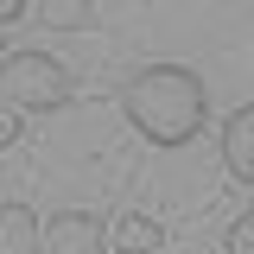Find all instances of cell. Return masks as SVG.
<instances>
[{"mask_svg": "<svg viewBox=\"0 0 254 254\" xmlns=\"http://www.w3.org/2000/svg\"><path fill=\"white\" fill-rule=\"evenodd\" d=\"M121 115L146 146H185L210 115V89L185 64H146L121 83Z\"/></svg>", "mask_w": 254, "mask_h": 254, "instance_id": "obj_1", "label": "cell"}, {"mask_svg": "<svg viewBox=\"0 0 254 254\" xmlns=\"http://www.w3.org/2000/svg\"><path fill=\"white\" fill-rule=\"evenodd\" d=\"M70 70L58 58H45V51H6L0 64V102L6 108H32V115H45V108H64L70 102Z\"/></svg>", "mask_w": 254, "mask_h": 254, "instance_id": "obj_2", "label": "cell"}, {"mask_svg": "<svg viewBox=\"0 0 254 254\" xmlns=\"http://www.w3.org/2000/svg\"><path fill=\"white\" fill-rule=\"evenodd\" d=\"M45 254H108V222L89 210H58L45 222Z\"/></svg>", "mask_w": 254, "mask_h": 254, "instance_id": "obj_3", "label": "cell"}, {"mask_svg": "<svg viewBox=\"0 0 254 254\" xmlns=\"http://www.w3.org/2000/svg\"><path fill=\"white\" fill-rule=\"evenodd\" d=\"M222 165L235 185L254 190V102H242L229 121H222Z\"/></svg>", "mask_w": 254, "mask_h": 254, "instance_id": "obj_4", "label": "cell"}, {"mask_svg": "<svg viewBox=\"0 0 254 254\" xmlns=\"http://www.w3.org/2000/svg\"><path fill=\"white\" fill-rule=\"evenodd\" d=\"M45 248V222L26 203H0V254H38Z\"/></svg>", "mask_w": 254, "mask_h": 254, "instance_id": "obj_5", "label": "cell"}, {"mask_svg": "<svg viewBox=\"0 0 254 254\" xmlns=\"http://www.w3.org/2000/svg\"><path fill=\"white\" fill-rule=\"evenodd\" d=\"M38 19L51 32H89L95 26V0H38Z\"/></svg>", "mask_w": 254, "mask_h": 254, "instance_id": "obj_6", "label": "cell"}, {"mask_svg": "<svg viewBox=\"0 0 254 254\" xmlns=\"http://www.w3.org/2000/svg\"><path fill=\"white\" fill-rule=\"evenodd\" d=\"M165 235H159V222L153 216H121L115 222V235H108V248H121V254H153Z\"/></svg>", "mask_w": 254, "mask_h": 254, "instance_id": "obj_7", "label": "cell"}, {"mask_svg": "<svg viewBox=\"0 0 254 254\" xmlns=\"http://www.w3.org/2000/svg\"><path fill=\"white\" fill-rule=\"evenodd\" d=\"M222 248H229V254H254V210L229 222V242H222Z\"/></svg>", "mask_w": 254, "mask_h": 254, "instance_id": "obj_8", "label": "cell"}, {"mask_svg": "<svg viewBox=\"0 0 254 254\" xmlns=\"http://www.w3.org/2000/svg\"><path fill=\"white\" fill-rule=\"evenodd\" d=\"M19 133H26V127H19V108H6V102H0V153H6V146H19Z\"/></svg>", "mask_w": 254, "mask_h": 254, "instance_id": "obj_9", "label": "cell"}, {"mask_svg": "<svg viewBox=\"0 0 254 254\" xmlns=\"http://www.w3.org/2000/svg\"><path fill=\"white\" fill-rule=\"evenodd\" d=\"M19 13H26V0H0V32L13 26V19H19Z\"/></svg>", "mask_w": 254, "mask_h": 254, "instance_id": "obj_10", "label": "cell"}, {"mask_svg": "<svg viewBox=\"0 0 254 254\" xmlns=\"http://www.w3.org/2000/svg\"><path fill=\"white\" fill-rule=\"evenodd\" d=\"M0 64H6V51H0Z\"/></svg>", "mask_w": 254, "mask_h": 254, "instance_id": "obj_11", "label": "cell"}]
</instances>
